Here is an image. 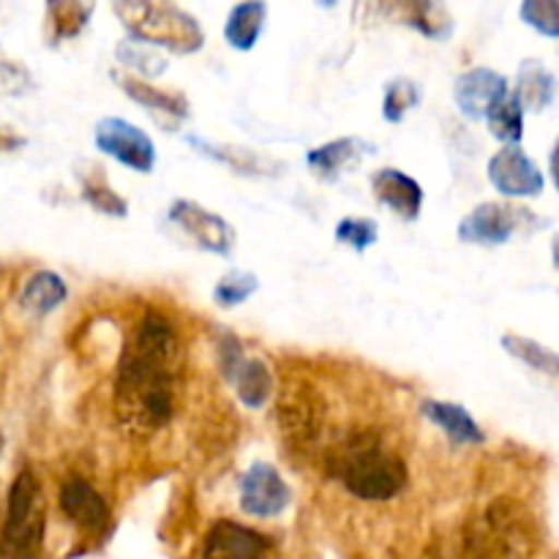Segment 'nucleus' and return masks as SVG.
<instances>
[{"label":"nucleus","mask_w":559,"mask_h":559,"mask_svg":"<svg viewBox=\"0 0 559 559\" xmlns=\"http://www.w3.org/2000/svg\"><path fill=\"white\" fill-rule=\"evenodd\" d=\"M183 347L173 322L158 311H147L131 336L115 374V413L134 435H151L167 426L178 399Z\"/></svg>","instance_id":"f257e3e1"},{"label":"nucleus","mask_w":559,"mask_h":559,"mask_svg":"<svg viewBox=\"0 0 559 559\" xmlns=\"http://www.w3.org/2000/svg\"><path fill=\"white\" fill-rule=\"evenodd\" d=\"M336 475L344 489L366 502H385L402 495L409 480V469L399 453L382 445L377 437H353L344 442Z\"/></svg>","instance_id":"f03ea898"},{"label":"nucleus","mask_w":559,"mask_h":559,"mask_svg":"<svg viewBox=\"0 0 559 559\" xmlns=\"http://www.w3.org/2000/svg\"><path fill=\"white\" fill-rule=\"evenodd\" d=\"M115 14L126 25L131 38L145 41L153 49H169V52H197L205 44L200 22L173 3H151V0H126L112 5Z\"/></svg>","instance_id":"7ed1b4c3"},{"label":"nucleus","mask_w":559,"mask_h":559,"mask_svg":"<svg viewBox=\"0 0 559 559\" xmlns=\"http://www.w3.org/2000/svg\"><path fill=\"white\" fill-rule=\"evenodd\" d=\"M44 540V497L33 469H22L11 484L5 506L3 533H0V557L36 559Z\"/></svg>","instance_id":"20e7f679"},{"label":"nucleus","mask_w":559,"mask_h":559,"mask_svg":"<svg viewBox=\"0 0 559 559\" xmlns=\"http://www.w3.org/2000/svg\"><path fill=\"white\" fill-rule=\"evenodd\" d=\"M540 227H546V222H538V216L524 211V207L511 205V202H484V205H478L462 218L459 240L495 249V246H506L522 229L533 233V229Z\"/></svg>","instance_id":"39448f33"},{"label":"nucleus","mask_w":559,"mask_h":559,"mask_svg":"<svg viewBox=\"0 0 559 559\" xmlns=\"http://www.w3.org/2000/svg\"><path fill=\"white\" fill-rule=\"evenodd\" d=\"M218 364L222 374L227 377L229 385L235 388L240 402L249 409H260L271 402L273 396V374L260 358H249L235 336H222L218 342Z\"/></svg>","instance_id":"423d86ee"},{"label":"nucleus","mask_w":559,"mask_h":559,"mask_svg":"<svg viewBox=\"0 0 559 559\" xmlns=\"http://www.w3.org/2000/svg\"><path fill=\"white\" fill-rule=\"evenodd\" d=\"M93 140H96L98 151L136 173H151L156 167V145L140 126L129 123V120L102 118L93 131Z\"/></svg>","instance_id":"0eeeda50"},{"label":"nucleus","mask_w":559,"mask_h":559,"mask_svg":"<svg viewBox=\"0 0 559 559\" xmlns=\"http://www.w3.org/2000/svg\"><path fill=\"white\" fill-rule=\"evenodd\" d=\"M169 222L202 251L229 257L235 249V229L218 213L207 211L200 202L175 200L169 207Z\"/></svg>","instance_id":"6e6552de"},{"label":"nucleus","mask_w":559,"mask_h":559,"mask_svg":"<svg viewBox=\"0 0 559 559\" xmlns=\"http://www.w3.org/2000/svg\"><path fill=\"white\" fill-rule=\"evenodd\" d=\"M293 502L287 480L267 462H254L240 478V508L254 519H276Z\"/></svg>","instance_id":"1a4fd4ad"},{"label":"nucleus","mask_w":559,"mask_h":559,"mask_svg":"<svg viewBox=\"0 0 559 559\" xmlns=\"http://www.w3.org/2000/svg\"><path fill=\"white\" fill-rule=\"evenodd\" d=\"M489 183L502 197H538L544 191V173L522 145H506L489 158Z\"/></svg>","instance_id":"9d476101"},{"label":"nucleus","mask_w":559,"mask_h":559,"mask_svg":"<svg viewBox=\"0 0 559 559\" xmlns=\"http://www.w3.org/2000/svg\"><path fill=\"white\" fill-rule=\"evenodd\" d=\"M508 80L495 69L464 71L453 85L456 107L467 120H486V115L508 96Z\"/></svg>","instance_id":"9b49d317"},{"label":"nucleus","mask_w":559,"mask_h":559,"mask_svg":"<svg viewBox=\"0 0 559 559\" xmlns=\"http://www.w3.org/2000/svg\"><path fill=\"white\" fill-rule=\"evenodd\" d=\"M112 80L118 82L120 91L129 98H134L136 104L147 109L153 115L158 126L164 129H178L186 118H189V102H186L183 93L175 91H162V87L147 85L145 80H136V76L126 74V71H112Z\"/></svg>","instance_id":"f8f14e48"},{"label":"nucleus","mask_w":559,"mask_h":559,"mask_svg":"<svg viewBox=\"0 0 559 559\" xmlns=\"http://www.w3.org/2000/svg\"><path fill=\"white\" fill-rule=\"evenodd\" d=\"M265 535L229 519L213 524L202 544V559H265Z\"/></svg>","instance_id":"ddd939ff"},{"label":"nucleus","mask_w":559,"mask_h":559,"mask_svg":"<svg viewBox=\"0 0 559 559\" xmlns=\"http://www.w3.org/2000/svg\"><path fill=\"white\" fill-rule=\"evenodd\" d=\"M60 511L85 533H104L112 522L107 500L82 478H69L60 486Z\"/></svg>","instance_id":"4468645a"},{"label":"nucleus","mask_w":559,"mask_h":559,"mask_svg":"<svg viewBox=\"0 0 559 559\" xmlns=\"http://www.w3.org/2000/svg\"><path fill=\"white\" fill-rule=\"evenodd\" d=\"M371 191H374L377 202L388 205L393 213L404 218V222H415L424 207V189L415 178H409L402 169H377L371 175Z\"/></svg>","instance_id":"2eb2a0df"},{"label":"nucleus","mask_w":559,"mask_h":559,"mask_svg":"<svg viewBox=\"0 0 559 559\" xmlns=\"http://www.w3.org/2000/svg\"><path fill=\"white\" fill-rule=\"evenodd\" d=\"M366 153H374V145H371V142L360 140V136H342V140L325 142V145L309 151L306 164H309V169L317 178L333 183V180H338L342 175L353 173V169L364 162Z\"/></svg>","instance_id":"dca6fc26"},{"label":"nucleus","mask_w":559,"mask_h":559,"mask_svg":"<svg viewBox=\"0 0 559 559\" xmlns=\"http://www.w3.org/2000/svg\"><path fill=\"white\" fill-rule=\"evenodd\" d=\"M555 93H557V80L549 69H546L544 60H524L519 66L516 74V102L522 104L524 112H544L555 104Z\"/></svg>","instance_id":"f3484780"},{"label":"nucleus","mask_w":559,"mask_h":559,"mask_svg":"<svg viewBox=\"0 0 559 559\" xmlns=\"http://www.w3.org/2000/svg\"><path fill=\"white\" fill-rule=\"evenodd\" d=\"M424 415L431 424L440 426V429L445 431L453 442H459V445H484L486 442L484 429L475 424V418L462 407V404L429 399V402H424Z\"/></svg>","instance_id":"a211bd4d"},{"label":"nucleus","mask_w":559,"mask_h":559,"mask_svg":"<svg viewBox=\"0 0 559 559\" xmlns=\"http://www.w3.org/2000/svg\"><path fill=\"white\" fill-rule=\"evenodd\" d=\"M66 298H69V287H66L63 276L52 271H38L25 282V289L20 293V306L27 314L47 317Z\"/></svg>","instance_id":"6ab92c4d"},{"label":"nucleus","mask_w":559,"mask_h":559,"mask_svg":"<svg viewBox=\"0 0 559 559\" xmlns=\"http://www.w3.org/2000/svg\"><path fill=\"white\" fill-rule=\"evenodd\" d=\"M267 22V5L265 3H238L227 16L224 25V38L229 47L249 52L257 41H260L262 31Z\"/></svg>","instance_id":"aec40b11"},{"label":"nucleus","mask_w":559,"mask_h":559,"mask_svg":"<svg viewBox=\"0 0 559 559\" xmlns=\"http://www.w3.org/2000/svg\"><path fill=\"white\" fill-rule=\"evenodd\" d=\"M96 11L93 3H76V0H66V3H49L47 5V41L58 47L66 38H74L85 31L87 20Z\"/></svg>","instance_id":"412c9836"},{"label":"nucleus","mask_w":559,"mask_h":559,"mask_svg":"<svg viewBox=\"0 0 559 559\" xmlns=\"http://www.w3.org/2000/svg\"><path fill=\"white\" fill-rule=\"evenodd\" d=\"M80 183H82V200L93 207V211L104 213V216L112 218H123L129 213V205H126L123 197L107 183L104 178V169L93 167L91 173H80Z\"/></svg>","instance_id":"4be33fe9"},{"label":"nucleus","mask_w":559,"mask_h":559,"mask_svg":"<svg viewBox=\"0 0 559 559\" xmlns=\"http://www.w3.org/2000/svg\"><path fill=\"white\" fill-rule=\"evenodd\" d=\"M115 58L120 66L136 71V80H151V76H162L167 71V58L158 55V49L147 47L145 41H136V38H123V41L115 47Z\"/></svg>","instance_id":"5701e85b"},{"label":"nucleus","mask_w":559,"mask_h":559,"mask_svg":"<svg viewBox=\"0 0 559 559\" xmlns=\"http://www.w3.org/2000/svg\"><path fill=\"white\" fill-rule=\"evenodd\" d=\"M489 131L506 145H519L524 136V109L513 93H508L489 115H486Z\"/></svg>","instance_id":"b1692460"},{"label":"nucleus","mask_w":559,"mask_h":559,"mask_svg":"<svg viewBox=\"0 0 559 559\" xmlns=\"http://www.w3.org/2000/svg\"><path fill=\"white\" fill-rule=\"evenodd\" d=\"M424 98L420 85L409 76H396L385 85V98H382V118L388 123H402L409 109H415Z\"/></svg>","instance_id":"393cba45"},{"label":"nucleus","mask_w":559,"mask_h":559,"mask_svg":"<svg viewBox=\"0 0 559 559\" xmlns=\"http://www.w3.org/2000/svg\"><path fill=\"white\" fill-rule=\"evenodd\" d=\"M191 145H197L200 151H205V156H213L216 162H224L229 164L233 169H238V173H246V175H267L273 173V167L278 169V164L267 162V158L257 156V153H249V151H240V147H229V145H205L202 140H194L191 136Z\"/></svg>","instance_id":"a878e982"},{"label":"nucleus","mask_w":559,"mask_h":559,"mask_svg":"<svg viewBox=\"0 0 559 559\" xmlns=\"http://www.w3.org/2000/svg\"><path fill=\"white\" fill-rule=\"evenodd\" d=\"M502 347H506L508 355H513V358L524 360V364L533 366V369L544 371V374H549V377H557L559 360H557L555 349L544 347V344L533 342V338L513 336V333L502 336Z\"/></svg>","instance_id":"bb28decb"},{"label":"nucleus","mask_w":559,"mask_h":559,"mask_svg":"<svg viewBox=\"0 0 559 559\" xmlns=\"http://www.w3.org/2000/svg\"><path fill=\"white\" fill-rule=\"evenodd\" d=\"M257 287H260V282H257L254 273L229 271L218 278L216 289H213V300L224 309H233V306L246 304L257 293Z\"/></svg>","instance_id":"cd10ccee"},{"label":"nucleus","mask_w":559,"mask_h":559,"mask_svg":"<svg viewBox=\"0 0 559 559\" xmlns=\"http://www.w3.org/2000/svg\"><path fill=\"white\" fill-rule=\"evenodd\" d=\"M409 25L418 27L429 38H448L453 31V16L448 14L445 5L437 3H415L407 11Z\"/></svg>","instance_id":"c85d7f7f"},{"label":"nucleus","mask_w":559,"mask_h":559,"mask_svg":"<svg viewBox=\"0 0 559 559\" xmlns=\"http://www.w3.org/2000/svg\"><path fill=\"white\" fill-rule=\"evenodd\" d=\"M380 238V227H377L374 218H360V216H347L336 224V240L338 243L349 246L355 251H366L377 243Z\"/></svg>","instance_id":"c756f323"},{"label":"nucleus","mask_w":559,"mask_h":559,"mask_svg":"<svg viewBox=\"0 0 559 559\" xmlns=\"http://www.w3.org/2000/svg\"><path fill=\"white\" fill-rule=\"evenodd\" d=\"M522 20L527 22L530 27H535L544 36L557 38L559 36V3L557 0H527L519 9Z\"/></svg>","instance_id":"7c9ffc66"},{"label":"nucleus","mask_w":559,"mask_h":559,"mask_svg":"<svg viewBox=\"0 0 559 559\" xmlns=\"http://www.w3.org/2000/svg\"><path fill=\"white\" fill-rule=\"evenodd\" d=\"M33 91V76L20 63H11L0 55V93L3 96H22Z\"/></svg>","instance_id":"2f4dec72"}]
</instances>
